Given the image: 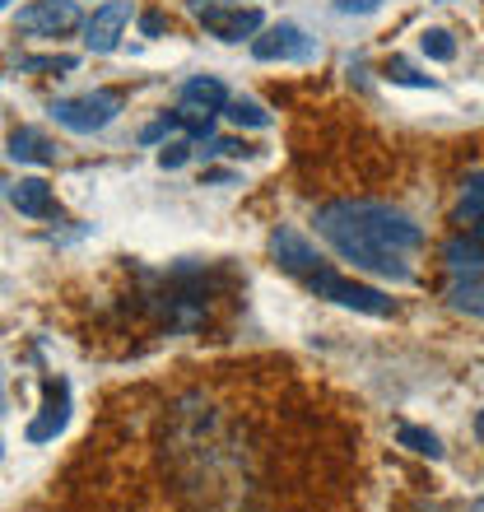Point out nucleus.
<instances>
[{
    "label": "nucleus",
    "instance_id": "nucleus-1",
    "mask_svg": "<svg viewBox=\"0 0 484 512\" xmlns=\"http://www.w3.org/2000/svg\"><path fill=\"white\" fill-rule=\"evenodd\" d=\"M317 233L368 275L382 280H410L415 256L424 247V229L410 215L382 201H331L317 210Z\"/></svg>",
    "mask_w": 484,
    "mask_h": 512
},
{
    "label": "nucleus",
    "instance_id": "nucleus-2",
    "mask_svg": "<svg viewBox=\"0 0 484 512\" xmlns=\"http://www.w3.org/2000/svg\"><path fill=\"white\" fill-rule=\"evenodd\" d=\"M308 289L317 298H331V303H340V308H354V312H368V317H391V298L382 294V289H373V284H359V280H345L340 270L322 266L308 275Z\"/></svg>",
    "mask_w": 484,
    "mask_h": 512
},
{
    "label": "nucleus",
    "instance_id": "nucleus-3",
    "mask_svg": "<svg viewBox=\"0 0 484 512\" xmlns=\"http://www.w3.org/2000/svg\"><path fill=\"white\" fill-rule=\"evenodd\" d=\"M117 112H121V94H112V89H94V94L56 98L52 103V117L66 126V131H75V135L103 131V126L117 122Z\"/></svg>",
    "mask_w": 484,
    "mask_h": 512
},
{
    "label": "nucleus",
    "instance_id": "nucleus-4",
    "mask_svg": "<svg viewBox=\"0 0 484 512\" xmlns=\"http://www.w3.org/2000/svg\"><path fill=\"white\" fill-rule=\"evenodd\" d=\"M19 33H33V38H61L70 28H80V5L75 0H33L19 10Z\"/></svg>",
    "mask_w": 484,
    "mask_h": 512
},
{
    "label": "nucleus",
    "instance_id": "nucleus-5",
    "mask_svg": "<svg viewBox=\"0 0 484 512\" xmlns=\"http://www.w3.org/2000/svg\"><path fill=\"white\" fill-rule=\"evenodd\" d=\"M252 56L256 61H308L312 38L298 24H270L261 28V38H252Z\"/></svg>",
    "mask_w": 484,
    "mask_h": 512
},
{
    "label": "nucleus",
    "instance_id": "nucleus-6",
    "mask_svg": "<svg viewBox=\"0 0 484 512\" xmlns=\"http://www.w3.org/2000/svg\"><path fill=\"white\" fill-rule=\"evenodd\" d=\"M219 42H242V38H256L261 28H266V14L256 10V5H224V10H205L196 14Z\"/></svg>",
    "mask_w": 484,
    "mask_h": 512
},
{
    "label": "nucleus",
    "instance_id": "nucleus-7",
    "mask_svg": "<svg viewBox=\"0 0 484 512\" xmlns=\"http://www.w3.org/2000/svg\"><path fill=\"white\" fill-rule=\"evenodd\" d=\"M270 256H275V266H284L289 275H303V280H308L312 270L326 266L322 256H317V247H312L298 229H289V224L270 233Z\"/></svg>",
    "mask_w": 484,
    "mask_h": 512
},
{
    "label": "nucleus",
    "instance_id": "nucleus-8",
    "mask_svg": "<svg viewBox=\"0 0 484 512\" xmlns=\"http://www.w3.org/2000/svg\"><path fill=\"white\" fill-rule=\"evenodd\" d=\"M131 24V0H108L103 10H94V19L84 24V47L98 56H108L117 52V42H121V28Z\"/></svg>",
    "mask_w": 484,
    "mask_h": 512
},
{
    "label": "nucleus",
    "instance_id": "nucleus-9",
    "mask_svg": "<svg viewBox=\"0 0 484 512\" xmlns=\"http://www.w3.org/2000/svg\"><path fill=\"white\" fill-rule=\"evenodd\" d=\"M66 419H70V387L47 378L42 382V415L28 424V443H52L56 433L66 429Z\"/></svg>",
    "mask_w": 484,
    "mask_h": 512
},
{
    "label": "nucleus",
    "instance_id": "nucleus-10",
    "mask_svg": "<svg viewBox=\"0 0 484 512\" xmlns=\"http://www.w3.org/2000/svg\"><path fill=\"white\" fill-rule=\"evenodd\" d=\"M10 201L19 205V215H33V219H52L56 215V196L42 177H19V187L10 191Z\"/></svg>",
    "mask_w": 484,
    "mask_h": 512
},
{
    "label": "nucleus",
    "instance_id": "nucleus-11",
    "mask_svg": "<svg viewBox=\"0 0 484 512\" xmlns=\"http://www.w3.org/2000/svg\"><path fill=\"white\" fill-rule=\"evenodd\" d=\"M10 159L14 163H56V145L33 126H19L10 135Z\"/></svg>",
    "mask_w": 484,
    "mask_h": 512
},
{
    "label": "nucleus",
    "instance_id": "nucleus-12",
    "mask_svg": "<svg viewBox=\"0 0 484 512\" xmlns=\"http://www.w3.org/2000/svg\"><path fill=\"white\" fill-rule=\"evenodd\" d=\"M182 103L205 108V112H224V108H229V89H224L215 75H196V80L182 84Z\"/></svg>",
    "mask_w": 484,
    "mask_h": 512
},
{
    "label": "nucleus",
    "instance_id": "nucleus-13",
    "mask_svg": "<svg viewBox=\"0 0 484 512\" xmlns=\"http://www.w3.org/2000/svg\"><path fill=\"white\" fill-rule=\"evenodd\" d=\"M452 308L471 312V317H484V270H471V275H452Z\"/></svg>",
    "mask_w": 484,
    "mask_h": 512
},
{
    "label": "nucleus",
    "instance_id": "nucleus-14",
    "mask_svg": "<svg viewBox=\"0 0 484 512\" xmlns=\"http://www.w3.org/2000/svg\"><path fill=\"white\" fill-rule=\"evenodd\" d=\"M396 443L410 447V452H419V457H429V461H443V443H438V433L419 429V424H401V429H396Z\"/></svg>",
    "mask_w": 484,
    "mask_h": 512
},
{
    "label": "nucleus",
    "instance_id": "nucleus-15",
    "mask_svg": "<svg viewBox=\"0 0 484 512\" xmlns=\"http://www.w3.org/2000/svg\"><path fill=\"white\" fill-rule=\"evenodd\" d=\"M224 117H229L233 126H252V131H266L270 126V112L261 108V103H252V98H229Z\"/></svg>",
    "mask_w": 484,
    "mask_h": 512
},
{
    "label": "nucleus",
    "instance_id": "nucleus-16",
    "mask_svg": "<svg viewBox=\"0 0 484 512\" xmlns=\"http://www.w3.org/2000/svg\"><path fill=\"white\" fill-rule=\"evenodd\" d=\"M173 122L182 126V131H191V140H210V135H215V112L191 108V103H182V108L173 112Z\"/></svg>",
    "mask_w": 484,
    "mask_h": 512
},
{
    "label": "nucleus",
    "instance_id": "nucleus-17",
    "mask_svg": "<svg viewBox=\"0 0 484 512\" xmlns=\"http://www.w3.org/2000/svg\"><path fill=\"white\" fill-rule=\"evenodd\" d=\"M480 219H484V168L466 182V196L457 205V224H480Z\"/></svg>",
    "mask_w": 484,
    "mask_h": 512
},
{
    "label": "nucleus",
    "instance_id": "nucleus-18",
    "mask_svg": "<svg viewBox=\"0 0 484 512\" xmlns=\"http://www.w3.org/2000/svg\"><path fill=\"white\" fill-rule=\"evenodd\" d=\"M419 47H424V56H429V61H452V56H457V42H452V33H447V28H429V33L419 38Z\"/></svg>",
    "mask_w": 484,
    "mask_h": 512
},
{
    "label": "nucleus",
    "instance_id": "nucleus-19",
    "mask_svg": "<svg viewBox=\"0 0 484 512\" xmlns=\"http://www.w3.org/2000/svg\"><path fill=\"white\" fill-rule=\"evenodd\" d=\"M19 70H75V56H28Z\"/></svg>",
    "mask_w": 484,
    "mask_h": 512
},
{
    "label": "nucleus",
    "instance_id": "nucleus-20",
    "mask_svg": "<svg viewBox=\"0 0 484 512\" xmlns=\"http://www.w3.org/2000/svg\"><path fill=\"white\" fill-rule=\"evenodd\" d=\"M387 75H391V80H396V84H415V89H433V80H429V75H415V70L405 66V61H391V66H387Z\"/></svg>",
    "mask_w": 484,
    "mask_h": 512
},
{
    "label": "nucleus",
    "instance_id": "nucleus-21",
    "mask_svg": "<svg viewBox=\"0 0 484 512\" xmlns=\"http://www.w3.org/2000/svg\"><path fill=\"white\" fill-rule=\"evenodd\" d=\"M187 159H191V145H187V140H173V145L159 149V163H163V168H182Z\"/></svg>",
    "mask_w": 484,
    "mask_h": 512
},
{
    "label": "nucleus",
    "instance_id": "nucleus-22",
    "mask_svg": "<svg viewBox=\"0 0 484 512\" xmlns=\"http://www.w3.org/2000/svg\"><path fill=\"white\" fill-rule=\"evenodd\" d=\"M168 131H177L173 112H163V117H159V122H154V126H145V135H140V140H145V145H159V140H163V135H168Z\"/></svg>",
    "mask_w": 484,
    "mask_h": 512
},
{
    "label": "nucleus",
    "instance_id": "nucleus-23",
    "mask_svg": "<svg viewBox=\"0 0 484 512\" xmlns=\"http://www.w3.org/2000/svg\"><path fill=\"white\" fill-rule=\"evenodd\" d=\"M382 0H336V10L340 14H373Z\"/></svg>",
    "mask_w": 484,
    "mask_h": 512
},
{
    "label": "nucleus",
    "instance_id": "nucleus-24",
    "mask_svg": "<svg viewBox=\"0 0 484 512\" xmlns=\"http://www.w3.org/2000/svg\"><path fill=\"white\" fill-rule=\"evenodd\" d=\"M140 33H145V38H159V33H163V14H145V19H140Z\"/></svg>",
    "mask_w": 484,
    "mask_h": 512
},
{
    "label": "nucleus",
    "instance_id": "nucleus-25",
    "mask_svg": "<svg viewBox=\"0 0 484 512\" xmlns=\"http://www.w3.org/2000/svg\"><path fill=\"white\" fill-rule=\"evenodd\" d=\"M475 438H480V443H484V410H480V415H475Z\"/></svg>",
    "mask_w": 484,
    "mask_h": 512
},
{
    "label": "nucleus",
    "instance_id": "nucleus-26",
    "mask_svg": "<svg viewBox=\"0 0 484 512\" xmlns=\"http://www.w3.org/2000/svg\"><path fill=\"white\" fill-rule=\"evenodd\" d=\"M5 5H10V0H0V10H5Z\"/></svg>",
    "mask_w": 484,
    "mask_h": 512
}]
</instances>
